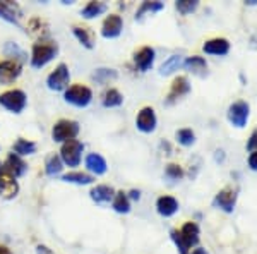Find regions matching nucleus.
Wrapping results in <instances>:
<instances>
[{"label":"nucleus","mask_w":257,"mask_h":254,"mask_svg":"<svg viewBox=\"0 0 257 254\" xmlns=\"http://www.w3.org/2000/svg\"><path fill=\"white\" fill-rule=\"evenodd\" d=\"M59 53V45L53 40H40L33 45L31 50V65L35 69H41L52 62Z\"/></svg>","instance_id":"nucleus-1"},{"label":"nucleus","mask_w":257,"mask_h":254,"mask_svg":"<svg viewBox=\"0 0 257 254\" xmlns=\"http://www.w3.org/2000/svg\"><path fill=\"white\" fill-rule=\"evenodd\" d=\"M172 239L175 240L180 254H189V249L199 242V227L197 223L187 222L180 230H172Z\"/></svg>","instance_id":"nucleus-2"},{"label":"nucleus","mask_w":257,"mask_h":254,"mask_svg":"<svg viewBox=\"0 0 257 254\" xmlns=\"http://www.w3.org/2000/svg\"><path fill=\"white\" fill-rule=\"evenodd\" d=\"M79 134V124L76 120L69 119H60L59 122H55V126L52 129V139L55 143H67V141L76 139V136Z\"/></svg>","instance_id":"nucleus-3"},{"label":"nucleus","mask_w":257,"mask_h":254,"mask_svg":"<svg viewBox=\"0 0 257 254\" xmlns=\"http://www.w3.org/2000/svg\"><path fill=\"white\" fill-rule=\"evenodd\" d=\"M0 105L11 114H21L26 108L28 98L23 90H7L0 95Z\"/></svg>","instance_id":"nucleus-4"},{"label":"nucleus","mask_w":257,"mask_h":254,"mask_svg":"<svg viewBox=\"0 0 257 254\" xmlns=\"http://www.w3.org/2000/svg\"><path fill=\"white\" fill-rule=\"evenodd\" d=\"M64 100L74 107L84 108V107H88L91 103V100H93V91L84 84H72L65 90Z\"/></svg>","instance_id":"nucleus-5"},{"label":"nucleus","mask_w":257,"mask_h":254,"mask_svg":"<svg viewBox=\"0 0 257 254\" xmlns=\"http://www.w3.org/2000/svg\"><path fill=\"white\" fill-rule=\"evenodd\" d=\"M82 151H84V144L77 139H72V141H67V143L62 144L60 158H62V161H64V165L77 166L81 163Z\"/></svg>","instance_id":"nucleus-6"},{"label":"nucleus","mask_w":257,"mask_h":254,"mask_svg":"<svg viewBox=\"0 0 257 254\" xmlns=\"http://www.w3.org/2000/svg\"><path fill=\"white\" fill-rule=\"evenodd\" d=\"M70 72L65 64H59L47 77V86L52 91H65L69 88Z\"/></svg>","instance_id":"nucleus-7"},{"label":"nucleus","mask_w":257,"mask_h":254,"mask_svg":"<svg viewBox=\"0 0 257 254\" xmlns=\"http://www.w3.org/2000/svg\"><path fill=\"white\" fill-rule=\"evenodd\" d=\"M21 72H23V65L19 60H2L0 62V84H12L21 76Z\"/></svg>","instance_id":"nucleus-8"},{"label":"nucleus","mask_w":257,"mask_h":254,"mask_svg":"<svg viewBox=\"0 0 257 254\" xmlns=\"http://www.w3.org/2000/svg\"><path fill=\"white\" fill-rule=\"evenodd\" d=\"M248 103L247 102H235L233 105L228 108V120L233 124L235 127H243L248 119Z\"/></svg>","instance_id":"nucleus-9"},{"label":"nucleus","mask_w":257,"mask_h":254,"mask_svg":"<svg viewBox=\"0 0 257 254\" xmlns=\"http://www.w3.org/2000/svg\"><path fill=\"white\" fill-rule=\"evenodd\" d=\"M156 124H158V119H156L155 108L151 107H144L143 110L138 114V119H136V126L141 132H153L156 129Z\"/></svg>","instance_id":"nucleus-10"},{"label":"nucleus","mask_w":257,"mask_h":254,"mask_svg":"<svg viewBox=\"0 0 257 254\" xmlns=\"http://www.w3.org/2000/svg\"><path fill=\"white\" fill-rule=\"evenodd\" d=\"M26 170H28V165L24 163L23 158L18 156L16 153H11V155L6 158V161L2 163V172L9 174V176H12L14 179L23 177L24 174H26Z\"/></svg>","instance_id":"nucleus-11"},{"label":"nucleus","mask_w":257,"mask_h":254,"mask_svg":"<svg viewBox=\"0 0 257 254\" xmlns=\"http://www.w3.org/2000/svg\"><path fill=\"white\" fill-rule=\"evenodd\" d=\"M122 28H123V21L120 18L118 14H110L108 18L103 21V26H101V35L103 38H117L122 33Z\"/></svg>","instance_id":"nucleus-12"},{"label":"nucleus","mask_w":257,"mask_h":254,"mask_svg":"<svg viewBox=\"0 0 257 254\" xmlns=\"http://www.w3.org/2000/svg\"><path fill=\"white\" fill-rule=\"evenodd\" d=\"M235 203H237V191L223 189L216 194L213 205L216 208H221V210L226 211V213H231V211L235 210Z\"/></svg>","instance_id":"nucleus-13"},{"label":"nucleus","mask_w":257,"mask_h":254,"mask_svg":"<svg viewBox=\"0 0 257 254\" xmlns=\"http://www.w3.org/2000/svg\"><path fill=\"white\" fill-rule=\"evenodd\" d=\"M190 91L189 79L185 76H178L175 81L172 82V90H170L168 97H167V105H172L177 100H180L182 97H185Z\"/></svg>","instance_id":"nucleus-14"},{"label":"nucleus","mask_w":257,"mask_h":254,"mask_svg":"<svg viewBox=\"0 0 257 254\" xmlns=\"http://www.w3.org/2000/svg\"><path fill=\"white\" fill-rule=\"evenodd\" d=\"M19 193V184L18 179L6 172H0V196L4 199H14Z\"/></svg>","instance_id":"nucleus-15"},{"label":"nucleus","mask_w":257,"mask_h":254,"mask_svg":"<svg viewBox=\"0 0 257 254\" xmlns=\"http://www.w3.org/2000/svg\"><path fill=\"white\" fill-rule=\"evenodd\" d=\"M134 62H136V67L141 72H148L153 67V64H155V50L151 47H143L139 52H136Z\"/></svg>","instance_id":"nucleus-16"},{"label":"nucleus","mask_w":257,"mask_h":254,"mask_svg":"<svg viewBox=\"0 0 257 254\" xmlns=\"http://www.w3.org/2000/svg\"><path fill=\"white\" fill-rule=\"evenodd\" d=\"M156 210L161 216H173L178 211V201L173 196H161L156 201Z\"/></svg>","instance_id":"nucleus-17"},{"label":"nucleus","mask_w":257,"mask_h":254,"mask_svg":"<svg viewBox=\"0 0 257 254\" xmlns=\"http://www.w3.org/2000/svg\"><path fill=\"white\" fill-rule=\"evenodd\" d=\"M206 53L209 55H226L230 52V43L225 38H213L209 41H206L204 47H202Z\"/></svg>","instance_id":"nucleus-18"},{"label":"nucleus","mask_w":257,"mask_h":254,"mask_svg":"<svg viewBox=\"0 0 257 254\" xmlns=\"http://www.w3.org/2000/svg\"><path fill=\"white\" fill-rule=\"evenodd\" d=\"M86 163V168L89 170V172H93L94 176H101V174L106 172V160L103 158L101 155H98V153H89L88 156H86L84 160Z\"/></svg>","instance_id":"nucleus-19"},{"label":"nucleus","mask_w":257,"mask_h":254,"mask_svg":"<svg viewBox=\"0 0 257 254\" xmlns=\"http://www.w3.org/2000/svg\"><path fill=\"white\" fill-rule=\"evenodd\" d=\"M91 199H93L94 203H98V205H105V203H110L113 201L115 198V191L113 187L110 186H96L91 189Z\"/></svg>","instance_id":"nucleus-20"},{"label":"nucleus","mask_w":257,"mask_h":254,"mask_svg":"<svg viewBox=\"0 0 257 254\" xmlns=\"http://www.w3.org/2000/svg\"><path fill=\"white\" fill-rule=\"evenodd\" d=\"M72 33H74V36L79 40V43L82 45V47H86V48H93L94 47V33L91 31L89 28L74 26Z\"/></svg>","instance_id":"nucleus-21"},{"label":"nucleus","mask_w":257,"mask_h":254,"mask_svg":"<svg viewBox=\"0 0 257 254\" xmlns=\"http://www.w3.org/2000/svg\"><path fill=\"white\" fill-rule=\"evenodd\" d=\"M106 9H108V6H106L105 2H96V0H93V2H88V6L81 11V16L84 19H94V18H98V16L105 14Z\"/></svg>","instance_id":"nucleus-22"},{"label":"nucleus","mask_w":257,"mask_h":254,"mask_svg":"<svg viewBox=\"0 0 257 254\" xmlns=\"http://www.w3.org/2000/svg\"><path fill=\"white\" fill-rule=\"evenodd\" d=\"M62 181L70 182V184H77V186H88V184H93L94 177L84 172H69L62 176Z\"/></svg>","instance_id":"nucleus-23"},{"label":"nucleus","mask_w":257,"mask_h":254,"mask_svg":"<svg viewBox=\"0 0 257 254\" xmlns=\"http://www.w3.org/2000/svg\"><path fill=\"white\" fill-rule=\"evenodd\" d=\"M19 9L16 4L11 2H0V18L9 21L12 24H18V18H19Z\"/></svg>","instance_id":"nucleus-24"},{"label":"nucleus","mask_w":257,"mask_h":254,"mask_svg":"<svg viewBox=\"0 0 257 254\" xmlns=\"http://www.w3.org/2000/svg\"><path fill=\"white\" fill-rule=\"evenodd\" d=\"M184 67L189 69L190 72L194 74H206V69H208V64H206V60L202 59V57L199 55H194V57H189L187 60L184 62Z\"/></svg>","instance_id":"nucleus-25"},{"label":"nucleus","mask_w":257,"mask_h":254,"mask_svg":"<svg viewBox=\"0 0 257 254\" xmlns=\"http://www.w3.org/2000/svg\"><path fill=\"white\" fill-rule=\"evenodd\" d=\"M14 153L18 156H28V155H33V153H36V143H33L30 139H18L14 143Z\"/></svg>","instance_id":"nucleus-26"},{"label":"nucleus","mask_w":257,"mask_h":254,"mask_svg":"<svg viewBox=\"0 0 257 254\" xmlns=\"http://www.w3.org/2000/svg\"><path fill=\"white\" fill-rule=\"evenodd\" d=\"M62 168H64V161H62L60 155H50L47 158V163H45V172H47V176L50 177L59 176L62 172Z\"/></svg>","instance_id":"nucleus-27"},{"label":"nucleus","mask_w":257,"mask_h":254,"mask_svg":"<svg viewBox=\"0 0 257 254\" xmlns=\"http://www.w3.org/2000/svg\"><path fill=\"white\" fill-rule=\"evenodd\" d=\"M184 65V62H182V57L180 55H172V57H168L167 60L161 64V67H160V74L161 76H168V74H172V72H175V70H178Z\"/></svg>","instance_id":"nucleus-28"},{"label":"nucleus","mask_w":257,"mask_h":254,"mask_svg":"<svg viewBox=\"0 0 257 254\" xmlns=\"http://www.w3.org/2000/svg\"><path fill=\"white\" fill-rule=\"evenodd\" d=\"M111 206L117 213H128L131 211V201H128V196L120 191V193H115V198L111 201Z\"/></svg>","instance_id":"nucleus-29"},{"label":"nucleus","mask_w":257,"mask_h":254,"mask_svg":"<svg viewBox=\"0 0 257 254\" xmlns=\"http://www.w3.org/2000/svg\"><path fill=\"white\" fill-rule=\"evenodd\" d=\"M123 103V97L118 90H108L105 95H103V107L106 108H113V107H120Z\"/></svg>","instance_id":"nucleus-30"},{"label":"nucleus","mask_w":257,"mask_h":254,"mask_svg":"<svg viewBox=\"0 0 257 254\" xmlns=\"http://www.w3.org/2000/svg\"><path fill=\"white\" fill-rule=\"evenodd\" d=\"M93 79L98 84H106V82L117 79V70L115 69H106V67H99L93 72Z\"/></svg>","instance_id":"nucleus-31"},{"label":"nucleus","mask_w":257,"mask_h":254,"mask_svg":"<svg viewBox=\"0 0 257 254\" xmlns=\"http://www.w3.org/2000/svg\"><path fill=\"white\" fill-rule=\"evenodd\" d=\"M165 7V4L163 2H143L141 4V7H139V11L136 12V19L138 21H141L144 18V14L146 12H158V11H161Z\"/></svg>","instance_id":"nucleus-32"},{"label":"nucleus","mask_w":257,"mask_h":254,"mask_svg":"<svg viewBox=\"0 0 257 254\" xmlns=\"http://www.w3.org/2000/svg\"><path fill=\"white\" fill-rule=\"evenodd\" d=\"M28 30H30V33H33V35L41 36L43 33H47L48 24L41 18H33V19H30V23H28Z\"/></svg>","instance_id":"nucleus-33"},{"label":"nucleus","mask_w":257,"mask_h":254,"mask_svg":"<svg viewBox=\"0 0 257 254\" xmlns=\"http://www.w3.org/2000/svg\"><path fill=\"white\" fill-rule=\"evenodd\" d=\"M197 6H199L197 0H177V2H175L177 11L180 12V14H184V16L192 14V12L197 9Z\"/></svg>","instance_id":"nucleus-34"},{"label":"nucleus","mask_w":257,"mask_h":254,"mask_svg":"<svg viewBox=\"0 0 257 254\" xmlns=\"http://www.w3.org/2000/svg\"><path fill=\"white\" fill-rule=\"evenodd\" d=\"M177 141L182 146H190L196 141V134L192 129H180V131H177Z\"/></svg>","instance_id":"nucleus-35"},{"label":"nucleus","mask_w":257,"mask_h":254,"mask_svg":"<svg viewBox=\"0 0 257 254\" xmlns=\"http://www.w3.org/2000/svg\"><path fill=\"white\" fill-rule=\"evenodd\" d=\"M165 176H167L168 179H172V181H178V179L184 177V170H182L180 166L175 165V163H170V165H167Z\"/></svg>","instance_id":"nucleus-36"},{"label":"nucleus","mask_w":257,"mask_h":254,"mask_svg":"<svg viewBox=\"0 0 257 254\" xmlns=\"http://www.w3.org/2000/svg\"><path fill=\"white\" fill-rule=\"evenodd\" d=\"M4 52H6L9 57H18V55H19V59H21V60H24V57H26V55H24L23 50H21L16 43H7V45H6V48H4Z\"/></svg>","instance_id":"nucleus-37"},{"label":"nucleus","mask_w":257,"mask_h":254,"mask_svg":"<svg viewBox=\"0 0 257 254\" xmlns=\"http://www.w3.org/2000/svg\"><path fill=\"white\" fill-rule=\"evenodd\" d=\"M247 148L250 149V151H255L257 149V129L250 134V139H248V143H247Z\"/></svg>","instance_id":"nucleus-38"},{"label":"nucleus","mask_w":257,"mask_h":254,"mask_svg":"<svg viewBox=\"0 0 257 254\" xmlns=\"http://www.w3.org/2000/svg\"><path fill=\"white\" fill-rule=\"evenodd\" d=\"M248 166L257 172V149H255V151H252L250 156H248Z\"/></svg>","instance_id":"nucleus-39"},{"label":"nucleus","mask_w":257,"mask_h":254,"mask_svg":"<svg viewBox=\"0 0 257 254\" xmlns=\"http://www.w3.org/2000/svg\"><path fill=\"white\" fill-rule=\"evenodd\" d=\"M36 254H53L52 252V249L50 247H47V245H38V247H36Z\"/></svg>","instance_id":"nucleus-40"},{"label":"nucleus","mask_w":257,"mask_h":254,"mask_svg":"<svg viewBox=\"0 0 257 254\" xmlns=\"http://www.w3.org/2000/svg\"><path fill=\"white\" fill-rule=\"evenodd\" d=\"M0 254H12L7 245H0Z\"/></svg>","instance_id":"nucleus-41"},{"label":"nucleus","mask_w":257,"mask_h":254,"mask_svg":"<svg viewBox=\"0 0 257 254\" xmlns=\"http://www.w3.org/2000/svg\"><path fill=\"white\" fill-rule=\"evenodd\" d=\"M131 198L132 199H139L141 198V193H139V191H131Z\"/></svg>","instance_id":"nucleus-42"},{"label":"nucleus","mask_w":257,"mask_h":254,"mask_svg":"<svg viewBox=\"0 0 257 254\" xmlns=\"http://www.w3.org/2000/svg\"><path fill=\"white\" fill-rule=\"evenodd\" d=\"M192 254H208V252H206L204 249H201V247H199V249H194Z\"/></svg>","instance_id":"nucleus-43"}]
</instances>
